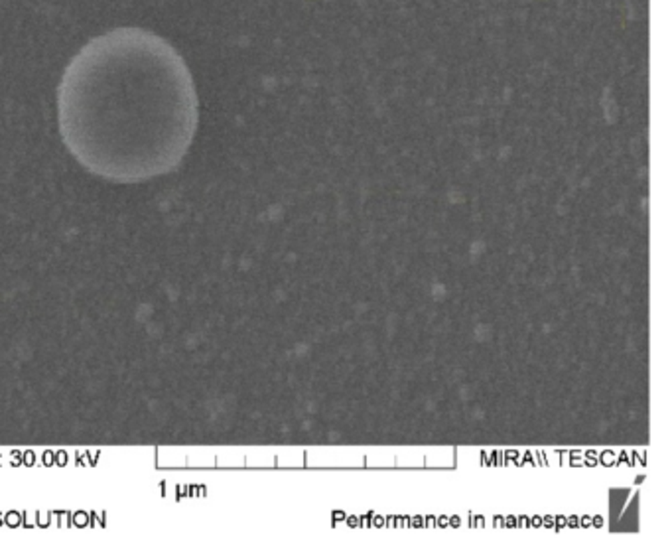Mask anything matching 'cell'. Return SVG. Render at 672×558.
Instances as JSON below:
<instances>
[{
  "label": "cell",
  "mask_w": 672,
  "mask_h": 558,
  "mask_svg": "<svg viewBox=\"0 0 672 558\" xmlns=\"http://www.w3.org/2000/svg\"><path fill=\"white\" fill-rule=\"evenodd\" d=\"M199 101L188 64L144 28L101 34L71 57L57 87V124L89 174L140 184L172 174L189 152Z\"/></svg>",
  "instance_id": "1"
}]
</instances>
